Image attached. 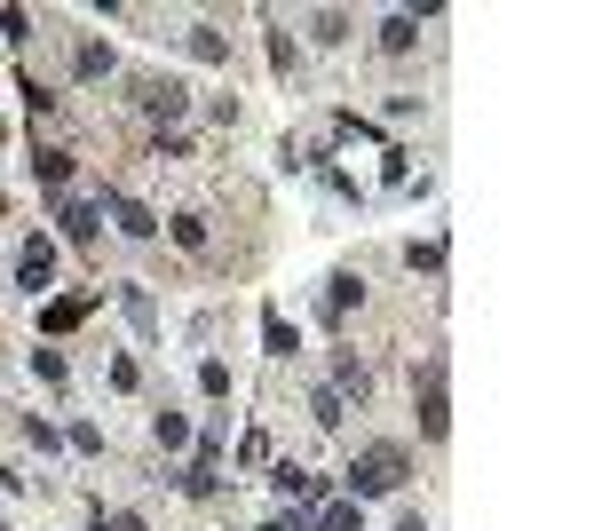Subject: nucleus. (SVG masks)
Segmentation results:
<instances>
[{"instance_id": "obj_1", "label": "nucleus", "mask_w": 594, "mask_h": 531, "mask_svg": "<svg viewBox=\"0 0 594 531\" xmlns=\"http://www.w3.org/2000/svg\"><path fill=\"white\" fill-rule=\"evenodd\" d=\"M404 476H412V452L404 444H365L357 460H349V500L365 508V500H389L404 492Z\"/></svg>"}, {"instance_id": "obj_2", "label": "nucleus", "mask_w": 594, "mask_h": 531, "mask_svg": "<svg viewBox=\"0 0 594 531\" xmlns=\"http://www.w3.org/2000/svg\"><path fill=\"white\" fill-rule=\"evenodd\" d=\"M48 286H56V246L32 230L24 246H16V294H32V302H48Z\"/></svg>"}, {"instance_id": "obj_3", "label": "nucleus", "mask_w": 594, "mask_h": 531, "mask_svg": "<svg viewBox=\"0 0 594 531\" xmlns=\"http://www.w3.org/2000/svg\"><path fill=\"white\" fill-rule=\"evenodd\" d=\"M24 167H32V183H40L48 199H64V191H72V175H80V159H72L64 143H32V159H24Z\"/></svg>"}, {"instance_id": "obj_4", "label": "nucleus", "mask_w": 594, "mask_h": 531, "mask_svg": "<svg viewBox=\"0 0 594 531\" xmlns=\"http://www.w3.org/2000/svg\"><path fill=\"white\" fill-rule=\"evenodd\" d=\"M444 428H452V405H444V357H428V373H420V436L444 444Z\"/></svg>"}, {"instance_id": "obj_5", "label": "nucleus", "mask_w": 594, "mask_h": 531, "mask_svg": "<svg viewBox=\"0 0 594 531\" xmlns=\"http://www.w3.org/2000/svg\"><path fill=\"white\" fill-rule=\"evenodd\" d=\"M96 207H111V222H119V238H135V246H143V238H159V214L143 207V199H127V191H111V183L96 191Z\"/></svg>"}, {"instance_id": "obj_6", "label": "nucleus", "mask_w": 594, "mask_h": 531, "mask_svg": "<svg viewBox=\"0 0 594 531\" xmlns=\"http://www.w3.org/2000/svg\"><path fill=\"white\" fill-rule=\"evenodd\" d=\"M135 104L151 111V119H159V135H167V127L191 111V88H183V80H143V96H135Z\"/></svg>"}, {"instance_id": "obj_7", "label": "nucleus", "mask_w": 594, "mask_h": 531, "mask_svg": "<svg viewBox=\"0 0 594 531\" xmlns=\"http://www.w3.org/2000/svg\"><path fill=\"white\" fill-rule=\"evenodd\" d=\"M325 389H333L341 405H349V397L365 405V397H373V365H365L357 349H333V381H325Z\"/></svg>"}, {"instance_id": "obj_8", "label": "nucleus", "mask_w": 594, "mask_h": 531, "mask_svg": "<svg viewBox=\"0 0 594 531\" xmlns=\"http://www.w3.org/2000/svg\"><path fill=\"white\" fill-rule=\"evenodd\" d=\"M56 222H64V238H72V246H96L103 207H96V199H56Z\"/></svg>"}, {"instance_id": "obj_9", "label": "nucleus", "mask_w": 594, "mask_h": 531, "mask_svg": "<svg viewBox=\"0 0 594 531\" xmlns=\"http://www.w3.org/2000/svg\"><path fill=\"white\" fill-rule=\"evenodd\" d=\"M357 302H365V278H357V270H333V278H325V325H341Z\"/></svg>"}, {"instance_id": "obj_10", "label": "nucleus", "mask_w": 594, "mask_h": 531, "mask_svg": "<svg viewBox=\"0 0 594 531\" xmlns=\"http://www.w3.org/2000/svg\"><path fill=\"white\" fill-rule=\"evenodd\" d=\"M119 310H127V325H135V341H159V302H151L143 286H119Z\"/></svg>"}, {"instance_id": "obj_11", "label": "nucleus", "mask_w": 594, "mask_h": 531, "mask_svg": "<svg viewBox=\"0 0 594 531\" xmlns=\"http://www.w3.org/2000/svg\"><path fill=\"white\" fill-rule=\"evenodd\" d=\"M412 48H420V16H412V8L381 16V56H412Z\"/></svg>"}, {"instance_id": "obj_12", "label": "nucleus", "mask_w": 594, "mask_h": 531, "mask_svg": "<svg viewBox=\"0 0 594 531\" xmlns=\"http://www.w3.org/2000/svg\"><path fill=\"white\" fill-rule=\"evenodd\" d=\"M167 238H175V246H183V254H206V246H214V230H206V214H167Z\"/></svg>"}, {"instance_id": "obj_13", "label": "nucleus", "mask_w": 594, "mask_h": 531, "mask_svg": "<svg viewBox=\"0 0 594 531\" xmlns=\"http://www.w3.org/2000/svg\"><path fill=\"white\" fill-rule=\"evenodd\" d=\"M96 302H103V294H64V302H48V310H40V325H48V333H72Z\"/></svg>"}, {"instance_id": "obj_14", "label": "nucleus", "mask_w": 594, "mask_h": 531, "mask_svg": "<svg viewBox=\"0 0 594 531\" xmlns=\"http://www.w3.org/2000/svg\"><path fill=\"white\" fill-rule=\"evenodd\" d=\"M309 531H365V508H357V500H325V508L309 516Z\"/></svg>"}, {"instance_id": "obj_15", "label": "nucleus", "mask_w": 594, "mask_h": 531, "mask_svg": "<svg viewBox=\"0 0 594 531\" xmlns=\"http://www.w3.org/2000/svg\"><path fill=\"white\" fill-rule=\"evenodd\" d=\"M183 40H191V56H198V64H230V40H222V24H191Z\"/></svg>"}, {"instance_id": "obj_16", "label": "nucleus", "mask_w": 594, "mask_h": 531, "mask_svg": "<svg viewBox=\"0 0 594 531\" xmlns=\"http://www.w3.org/2000/svg\"><path fill=\"white\" fill-rule=\"evenodd\" d=\"M262 349H270V357H294L301 349V333L286 325V310H262Z\"/></svg>"}, {"instance_id": "obj_17", "label": "nucleus", "mask_w": 594, "mask_h": 531, "mask_svg": "<svg viewBox=\"0 0 594 531\" xmlns=\"http://www.w3.org/2000/svg\"><path fill=\"white\" fill-rule=\"evenodd\" d=\"M72 72H80V80H103V72H111V48H103V40H80V48H72Z\"/></svg>"}, {"instance_id": "obj_18", "label": "nucleus", "mask_w": 594, "mask_h": 531, "mask_svg": "<svg viewBox=\"0 0 594 531\" xmlns=\"http://www.w3.org/2000/svg\"><path fill=\"white\" fill-rule=\"evenodd\" d=\"M151 436H159V452H183V444H191V421H183V413H151Z\"/></svg>"}, {"instance_id": "obj_19", "label": "nucleus", "mask_w": 594, "mask_h": 531, "mask_svg": "<svg viewBox=\"0 0 594 531\" xmlns=\"http://www.w3.org/2000/svg\"><path fill=\"white\" fill-rule=\"evenodd\" d=\"M309 421H317V428H341V421H349V405H341L333 389H309Z\"/></svg>"}, {"instance_id": "obj_20", "label": "nucleus", "mask_w": 594, "mask_h": 531, "mask_svg": "<svg viewBox=\"0 0 594 531\" xmlns=\"http://www.w3.org/2000/svg\"><path fill=\"white\" fill-rule=\"evenodd\" d=\"M16 96H24V111H32V119H48V111H56V88H40L32 72H16Z\"/></svg>"}, {"instance_id": "obj_21", "label": "nucleus", "mask_w": 594, "mask_h": 531, "mask_svg": "<svg viewBox=\"0 0 594 531\" xmlns=\"http://www.w3.org/2000/svg\"><path fill=\"white\" fill-rule=\"evenodd\" d=\"M309 32H317L325 48H341V40H349V16H341V8H317V16H309Z\"/></svg>"}, {"instance_id": "obj_22", "label": "nucleus", "mask_w": 594, "mask_h": 531, "mask_svg": "<svg viewBox=\"0 0 594 531\" xmlns=\"http://www.w3.org/2000/svg\"><path fill=\"white\" fill-rule=\"evenodd\" d=\"M404 270H428V278H436V270H444V246H436V238H412V246H404Z\"/></svg>"}, {"instance_id": "obj_23", "label": "nucleus", "mask_w": 594, "mask_h": 531, "mask_svg": "<svg viewBox=\"0 0 594 531\" xmlns=\"http://www.w3.org/2000/svg\"><path fill=\"white\" fill-rule=\"evenodd\" d=\"M64 373H72V365H64L56 349H32V381H40V389H64Z\"/></svg>"}, {"instance_id": "obj_24", "label": "nucleus", "mask_w": 594, "mask_h": 531, "mask_svg": "<svg viewBox=\"0 0 594 531\" xmlns=\"http://www.w3.org/2000/svg\"><path fill=\"white\" fill-rule=\"evenodd\" d=\"M333 135H349V143H381V127L357 119V111H333Z\"/></svg>"}, {"instance_id": "obj_25", "label": "nucleus", "mask_w": 594, "mask_h": 531, "mask_svg": "<svg viewBox=\"0 0 594 531\" xmlns=\"http://www.w3.org/2000/svg\"><path fill=\"white\" fill-rule=\"evenodd\" d=\"M198 389L222 405V397H230V365H222V357H206V365H198Z\"/></svg>"}, {"instance_id": "obj_26", "label": "nucleus", "mask_w": 594, "mask_h": 531, "mask_svg": "<svg viewBox=\"0 0 594 531\" xmlns=\"http://www.w3.org/2000/svg\"><path fill=\"white\" fill-rule=\"evenodd\" d=\"M0 40L24 48V40H32V8H0Z\"/></svg>"}, {"instance_id": "obj_27", "label": "nucleus", "mask_w": 594, "mask_h": 531, "mask_svg": "<svg viewBox=\"0 0 594 531\" xmlns=\"http://www.w3.org/2000/svg\"><path fill=\"white\" fill-rule=\"evenodd\" d=\"M270 64H278V80H294V72H301V48L286 40V32H270Z\"/></svg>"}, {"instance_id": "obj_28", "label": "nucleus", "mask_w": 594, "mask_h": 531, "mask_svg": "<svg viewBox=\"0 0 594 531\" xmlns=\"http://www.w3.org/2000/svg\"><path fill=\"white\" fill-rule=\"evenodd\" d=\"M24 436H32L40 452H64V428H56V421H40V413H24Z\"/></svg>"}, {"instance_id": "obj_29", "label": "nucleus", "mask_w": 594, "mask_h": 531, "mask_svg": "<svg viewBox=\"0 0 594 531\" xmlns=\"http://www.w3.org/2000/svg\"><path fill=\"white\" fill-rule=\"evenodd\" d=\"M404 175H412V151L389 143V151H381V183H404Z\"/></svg>"}, {"instance_id": "obj_30", "label": "nucleus", "mask_w": 594, "mask_h": 531, "mask_svg": "<svg viewBox=\"0 0 594 531\" xmlns=\"http://www.w3.org/2000/svg\"><path fill=\"white\" fill-rule=\"evenodd\" d=\"M64 444H72V452H103V428L96 421H72V428H64Z\"/></svg>"}, {"instance_id": "obj_31", "label": "nucleus", "mask_w": 594, "mask_h": 531, "mask_svg": "<svg viewBox=\"0 0 594 531\" xmlns=\"http://www.w3.org/2000/svg\"><path fill=\"white\" fill-rule=\"evenodd\" d=\"M262 460H270V436H262V428H246V444H238V468H262Z\"/></svg>"}, {"instance_id": "obj_32", "label": "nucleus", "mask_w": 594, "mask_h": 531, "mask_svg": "<svg viewBox=\"0 0 594 531\" xmlns=\"http://www.w3.org/2000/svg\"><path fill=\"white\" fill-rule=\"evenodd\" d=\"M151 159H159V167H167V159H191V143H183V135H151Z\"/></svg>"}, {"instance_id": "obj_33", "label": "nucleus", "mask_w": 594, "mask_h": 531, "mask_svg": "<svg viewBox=\"0 0 594 531\" xmlns=\"http://www.w3.org/2000/svg\"><path fill=\"white\" fill-rule=\"evenodd\" d=\"M96 524H103V531H151L143 516H135V508H127V516H96Z\"/></svg>"}, {"instance_id": "obj_34", "label": "nucleus", "mask_w": 594, "mask_h": 531, "mask_svg": "<svg viewBox=\"0 0 594 531\" xmlns=\"http://www.w3.org/2000/svg\"><path fill=\"white\" fill-rule=\"evenodd\" d=\"M262 531H309V516H301V508H286V516H270Z\"/></svg>"}, {"instance_id": "obj_35", "label": "nucleus", "mask_w": 594, "mask_h": 531, "mask_svg": "<svg viewBox=\"0 0 594 531\" xmlns=\"http://www.w3.org/2000/svg\"><path fill=\"white\" fill-rule=\"evenodd\" d=\"M396 531H428V516H420V508H404V516H396Z\"/></svg>"}, {"instance_id": "obj_36", "label": "nucleus", "mask_w": 594, "mask_h": 531, "mask_svg": "<svg viewBox=\"0 0 594 531\" xmlns=\"http://www.w3.org/2000/svg\"><path fill=\"white\" fill-rule=\"evenodd\" d=\"M0 143H8V119H0Z\"/></svg>"}, {"instance_id": "obj_37", "label": "nucleus", "mask_w": 594, "mask_h": 531, "mask_svg": "<svg viewBox=\"0 0 594 531\" xmlns=\"http://www.w3.org/2000/svg\"><path fill=\"white\" fill-rule=\"evenodd\" d=\"M0 214H8V199H0Z\"/></svg>"}, {"instance_id": "obj_38", "label": "nucleus", "mask_w": 594, "mask_h": 531, "mask_svg": "<svg viewBox=\"0 0 594 531\" xmlns=\"http://www.w3.org/2000/svg\"><path fill=\"white\" fill-rule=\"evenodd\" d=\"M88 531H103V524H88Z\"/></svg>"}]
</instances>
